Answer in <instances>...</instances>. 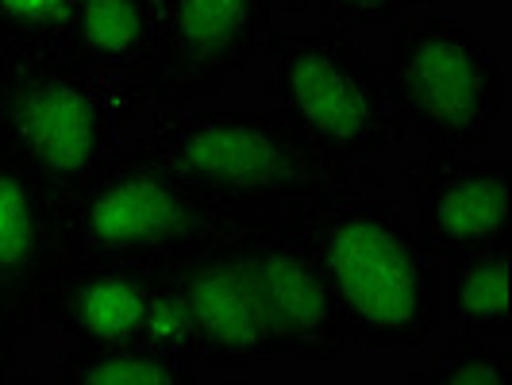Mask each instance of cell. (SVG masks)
I'll use <instances>...</instances> for the list:
<instances>
[{"mask_svg":"<svg viewBox=\"0 0 512 385\" xmlns=\"http://www.w3.org/2000/svg\"><path fill=\"white\" fill-rule=\"evenodd\" d=\"M278 8L301 0H151V108L212 101L262 51Z\"/></svg>","mask_w":512,"mask_h":385,"instance_id":"8","label":"cell"},{"mask_svg":"<svg viewBox=\"0 0 512 385\" xmlns=\"http://www.w3.org/2000/svg\"><path fill=\"white\" fill-rule=\"evenodd\" d=\"M124 128L120 101L66 54H0V158L58 205L116 162Z\"/></svg>","mask_w":512,"mask_h":385,"instance_id":"4","label":"cell"},{"mask_svg":"<svg viewBox=\"0 0 512 385\" xmlns=\"http://www.w3.org/2000/svg\"><path fill=\"white\" fill-rule=\"evenodd\" d=\"M58 274V201L0 158V374L16 366V343L43 324V301Z\"/></svg>","mask_w":512,"mask_h":385,"instance_id":"9","label":"cell"},{"mask_svg":"<svg viewBox=\"0 0 512 385\" xmlns=\"http://www.w3.org/2000/svg\"><path fill=\"white\" fill-rule=\"evenodd\" d=\"M312 12L324 16L328 27H382L397 24L405 8H428L432 0H301Z\"/></svg>","mask_w":512,"mask_h":385,"instance_id":"17","label":"cell"},{"mask_svg":"<svg viewBox=\"0 0 512 385\" xmlns=\"http://www.w3.org/2000/svg\"><path fill=\"white\" fill-rule=\"evenodd\" d=\"M262 51L270 54V112L312 151L335 162L389 151L393 120L382 70L347 31L324 24L308 35H270Z\"/></svg>","mask_w":512,"mask_h":385,"instance_id":"7","label":"cell"},{"mask_svg":"<svg viewBox=\"0 0 512 385\" xmlns=\"http://www.w3.org/2000/svg\"><path fill=\"white\" fill-rule=\"evenodd\" d=\"M0 385H54V382L31 374V370H4V374H0Z\"/></svg>","mask_w":512,"mask_h":385,"instance_id":"18","label":"cell"},{"mask_svg":"<svg viewBox=\"0 0 512 385\" xmlns=\"http://www.w3.org/2000/svg\"><path fill=\"white\" fill-rule=\"evenodd\" d=\"M220 385H251V382H220Z\"/></svg>","mask_w":512,"mask_h":385,"instance_id":"19","label":"cell"},{"mask_svg":"<svg viewBox=\"0 0 512 385\" xmlns=\"http://www.w3.org/2000/svg\"><path fill=\"white\" fill-rule=\"evenodd\" d=\"M120 101L128 124L151 108V0H77L62 51Z\"/></svg>","mask_w":512,"mask_h":385,"instance_id":"12","label":"cell"},{"mask_svg":"<svg viewBox=\"0 0 512 385\" xmlns=\"http://www.w3.org/2000/svg\"><path fill=\"white\" fill-rule=\"evenodd\" d=\"M77 0H0V54L62 51Z\"/></svg>","mask_w":512,"mask_h":385,"instance_id":"16","label":"cell"},{"mask_svg":"<svg viewBox=\"0 0 512 385\" xmlns=\"http://www.w3.org/2000/svg\"><path fill=\"white\" fill-rule=\"evenodd\" d=\"M401 385H512V355L501 343L455 339Z\"/></svg>","mask_w":512,"mask_h":385,"instance_id":"15","label":"cell"},{"mask_svg":"<svg viewBox=\"0 0 512 385\" xmlns=\"http://www.w3.org/2000/svg\"><path fill=\"white\" fill-rule=\"evenodd\" d=\"M301 235L351 347L424 351L439 328V258L401 208L370 189H335L305 205Z\"/></svg>","mask_w":512,"mask_h":385,"instance_id":"3","label":"cell"},{"mask_svg":"<svg viewBox=\"0 0 512 385\" xmlns=\"http://www.w3.org/2000/svg\"><path fill=\"white\" fill-rule=\"evenodd\" d=\"M416 205V235L436 258L470 255L512 243L509 162H470L462 154L432 151L405 166Z\"/></svg>","mask_w":512,"mask_h":385,"instance_id":"10","label":"cell"},{"mask_svg":"<svg viewBox=\"0 0 512 385\" xmlns=\"http://www.w3.org/2000/svg\"><path fill=\"white\" fill-rule=\"evenodd\" d=\"M231 224L251 220H231L216 212L154 158L124 147L101 178L85 185L74 201L58 205L62 266L112 262L154 270Z\"/></svg>","mask_w":512,"mask_h":385,"instance_id":"6","label":"cell"},{"mask_svg":"<svg viewBox=\"0 0 512 385\" xmlns=\"http://www.w3.org/2000/svg\"><path fill=\"white\" fill-rule=\"evenodd\" d=\"M378 70L393 131L447 154L489 143L505 104V74L478 31L428 12L397 20Z\"/></svg>","mask_w":512,"mask_h":385,"instance_id":"5","label":"cell"},{"mask_svg":"<svg viewBox=\"0 0 512 385\" xmlns=\"http://www.w3.org/2000/svg\"><path fill=\"white\" fill-rule=\"evenodd\" d=\"M154 343L193 366L335 362L351 343L289 220L231 224L151 270Z\"/></svg>","mask_w":512,"mask_h":385,"instance_id":"1","label":"cell"},{"mask_svg":"<svg viewBox=\"0 0 512 385\" xmlns=\"http://www.w3.org/2000/svg\"><path fill=\"white\" fill-rule=\"evenodd\" d=\"M131 147L231 220H293L335 189H382L374 166L324 158L270 108H151Z\"/></svg>","mask_w":512,"mask_h":385,"instance_id":"2","label":"cell"},{"mask_svg":"<svg viewBox=\"0 0 512 385\" xmlns=\"http://www.w3.org/2000/svg\"><path fill=\"white\" fill-rule=\"evenodd\" d=\"M54 385H201L197 366L178 351L139 343V347H70L58 359Z\"/></svg>","mask_w":512,"mask_h":385,"instance_id":"14","label":"cell"},{"mask_svg":"<svg viewBox=\"0 0 512 385\" xmlns=\"http://www.w3.org/2000/svg\"><path fill=\"white\" fill-rule=\"evenodd\" d=\"M43 320H51L70 339V347H139L154 343V282L143 266L77 262L62 266L43 301Z\"/></svg>","mask_w":512,"mask_h":385,"instance_id":"11","label":"cell"},{"mask_svg":"<svg viewBox=\"0 0 512 385\" xmlns=\"http://www.w3.org/2000/svg\"><path fill=\"white\" fill-rule=\"evenodd\" d=\"M439 312H447L459 339L505 343L512 335V243L447 258Z\"/></svg>","mask_w":512,"mask_h":385,"instance_id":"13","label":"cell"}]
</instances>
